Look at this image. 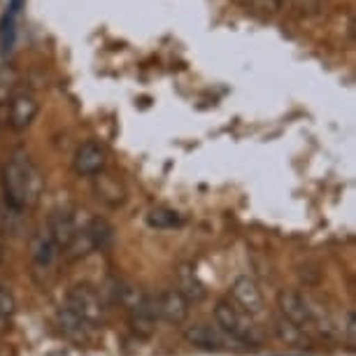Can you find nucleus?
Returning a JSON list of instances; mask_svg holds the SVG:
<instances>
[{
	"label": "nucleus",
	"mask_w": 356,
	"mask_h": 356,
	"mask_svg": "<svg viewBox=\"0 0 356 356\" xmlns=\"http://www.w3.org/2000/svg\"><path fill=\"white\" fill-rule=\"evenodd\" d=\"M231 293H233L235 303L243 307L247 314H252V317H261V314L266 312V298H264V293H261L257 280L250 277V275H240V277L233 282Z\"/></svg>",
	"instance_id": "1a4fd4ad"
},
{
	"label": "nucleus",
	"mask_w": 356,
	"mask_h": 356,
	"mask_svg": "<svg viewBox=\"0 0 356 356\" xmlns=\"http://www.w3.org/2000/svg\"><path fill=\"white\" fill-rule=\"evenodd\" d=\"M86 238L91 240L93 252H103L110 247L112 238H114V228L110 226V221L103 217H91L86 224H82Z\"/></svg>",
	"instance_id": "f3484780"
},
{
	"label": "nucleus",
	"mask_w": 356,
	"mask_h": 356,
	"mask_svg": "<svg viewBox=\"0 0 356 356\" xmlns=\"http://www.w3.org/2000/svg\"><path fill=\"white\" fill-rule=\"evenodd\" d=\"M277 307L282 317L293 321L296 326H307L312 321V307L307 305V300L293 289H282L277 293Z\"/></svg>",
	"instance_id": "ddd939ff"
},
{
	"label": "nucleus",
	"mask_w": 356,
	"mask_h": 356,
	"mask_svg": "<svg viewBox=\"0 0 356 356\" xmlns=\"http://www.w3.org/2000/svg\"><path fill=\"white\" fill-rule=\"evenodd\" d=\"M214 321L228 338H233L245 347H257L264 340L259 326L254 324V317L247 314L235 300H219L217 307H214Z\"/></svg>",
	"instance_id": "f03ea898"
},
{
	"label": "nucleus",
	"mask_w": 356,
	"mask_h": 356,
	"mask_svg": "<svg viewBox=\"0 0 356 356\" xmlns=\"http://www.w3.org/2000/svg\"><path fill=\"white\" fill-rule=\"evenodd\" d=\"M184 338L191 342L193 347L203 349V352H212V354H219V352H245V345L238 347L240 342H235L233 338L221 331V328H212L207 324H198V326H189L184 331Z\"/></svg>",
	"instance_id": "39448f33"
},
{
	"label": "nucleus",
	"mask_w": 356,
	"mask_h": 356,
	"mask_svg": "<svg viewBox=\"0 0 356 356\" xmlns=\"http://www.w3.org/2000/svg\"><path fill=\"white\" fill-rule=\"evenodd\" d=\"M58 247L56 243L51 240V235L44 231H38L35 235L31 238V261H33V268L38 273H47L56 266V259H58Z\"/></svg>",
	"instance_id": "4468645a"
},
{
	"label": "nucleus",
	"mask_w": 356,
	"mask_h": 356,
	"mask_svg": "<svg viewBox=\"0 0 356 356\" xmlns=\"http://www.w3.org/2000/svg\"><path fill=\"white\" fill-rule=\"evenodd\" d=\"M275 356H293V354H275Z\"/></svg>",
	"instance_id": "4be33fe9"
},
{
	"label": "nucleus",
	"mask_w": 356,
	"mask_h": 356,
	"mask_svg": "<svg viewBox=\"0 0 356 356\" xmlns=\"http://www.w3.org/2000/svg\"><path fill=\"white\" fill-rule=\"evenodd\" d=\"M189 305L191 303L177 291V289H168V291L156 296L159 319H163L172 326H182L184 321L189 319Z\"/></svg>",
	"instance_id": "f8f14e48"
},
{
	"label": "nucleus",
	"mask_w": 356,
	"mask_h": 356,
	"mask_svg": "<svg viewBox=\"0 0 356 356\" xmlns=\"http://www.w3.org/2000/svg\"><path fill=\"white\" fill-rule=\"evenodd\" d=\"M0 264H3V250H0Z\"/></svg>",
	"instance_id": "5701e85b"
},
{
	"label": "nucleus",
	"mask_w": 356,
	"mask_h": 356,
	"mask_svg": "<svg viewBox=\"0 0 356 356\" xmlns=\"http://www.w3.org/2000/svg\"><path fill=\"white\" fill-rule=\"evenodd\" d=\"M93 193H96V198L100 203L112 207V210L122 207L126 203V198H129V191H126L122 179L107 170H100L98 175H93Z\"/></svg>",
	"instance_id": "9d476101"
},
{
	"label": "nucleus",
	"mask_w": 356,
	"mask_h": 356,
	"mask_svg": "<svg viewBox=\"0 0 356 356\" xmlns=\"http://www.w3.org/2000/svg\"><path fill=\"white\" fill-rule=\"evenodd\" d=\"M15 312H17L15 296H12L8 289L0 286V333H5L10 328Z\"/></svg>",
	"instance_id": "aec40b11"
},
{
	"label": "nucleus",
	"mask_w": 356,
	"mask_h": 356,
	"mask_svg": "<svg viewBox=\"0 0 356 356\" xmlns=\"http://www.w3.org/2000/svg\"><path fill=\"white\" fill-rule=\"evenodd\" d=\"M275 333H277V338L282 342H286V345L291 347H305L307 345V335L303 331V326H296L293 321H289L284 317H280L275 321Z\"/></svg>",
	"instance_id": "a211bd4d"
},
{
	"label": "nucleus",
	"mask_w": 356,
	"mask_h": 356,
	"mask_svg": "<svg viewBox=\"0 0 356 356\" xmlns=\"http://www.w3.org/2000/svg\"><path fill=\"white\" fill-rule=\"evenodd\" d=\"M147 224L152 228H156V231H168V228H175L182 224V219H179V214L170 210V207H154L147 214Z\"/></svg>",
	"instance_id": "6ab92c4d"
},
{
	"label": "nucleus",
	"mask_w": 356,
	"mask_h": 356,
	"mask_svg": "<svg viewBox=\"0 0 356 356\" xmlns=\"http://www.w3.org/2000/svg\"><path fill=\"white\" fill-rule=\"evenodd\" d=\"M65 307L79 314L93 326H103L105 321V300L100 291H96L91 284H75L65 296Z\"/></svg>",
	"instance_id": "7ed1b4c3"
},
{
	"label": "nucleus",
	"mask_w": 356,
	"mask_h": 356,
	"mask_svg": "<svg viewBox=\"0 0 356 356\" xmlns=\"http://www.w3.org/2000/svg\"><path fill=\"white\" fill-rule=\"evenodd\" d=\"M3 196L12 210L22 212L26 207L38 205L44 189V179L38 165L24 149H15L3 165Z\"/></svg>",
	"instance_id": "f257e3e1"
},
{
	"label": "nucleus",
	"mask_w": 356,
	"mask_h": 356,
	"mask_svg": "<svg viewBox=\"0 0 356 356\" xmlns=\"http://www.w3.org/2000/svg\"><path fill=\"white\" fill-rule=\"evenodd\" d=\"M175 282H177V291L184 296L189 303H200V300L207 296V289L203 284V280L198 277L196 268L191 264H179L177 270H175Z\"/></svg>",
	"instance_id": "2eb2a0df"
},
{
	"label": "nucleus",
	"mask_w": 356,
	"mask_h": 356,
	"mask_svg": "<svg viewBox=\"0 0 356 356\" xmlns=\"http://www.w3.org/2000/svg\"><path fill=\"white\" fill-rule=\"evenodd\" d=\"M354 312H347V342L354 347Z\"/></svg>",
	"instance_id": "412c9836"
},
{
	"label": "nucleus",
	"mask_w": 356,
	"mask_h": 356,
	"mask_svg": "<svg viewBox=\"0 0 356 356\" xmlns=\"http://www.w3.org/2000/svg\"><path fill=\"white\" fill-rule=\"evenodd\" d=\"M156 321H159L156 296H145L143 303L129 310V326L138 338H152L156 333Z\"/></svg>",
	"instance_id": "9b49d317"
},
{
	"label": "nucleus",
	"mask_w": 356,
	"mask_h": 356,
	"mask_svg": "<svg viewBox=\"0 0 356 356\" xmlns=\"http://www.w3.org/2000/svg\"><path fill=\"white\" fill-rule=\"evenodd\" d=\"M107 291H110V296H112V303L122 305L126 312L143 303V298L147 296L140 286L131 284V282H122V280H112V284Z\"/></svg>",
	"instance_id": "dca6fc26"
},
{
	"label": "nucleus",
	"mask_w": 356,
	"mask_h": 356,
	"mask_svg": "<svg viewBox=\"0 0 356 356\" xmlns=\"http://www.w3.org/2000/svg\"><path fill=\"white\" fill-rule=\"evenodd\" d=\"M72 168L79 177H93L107 168V149L96 140H86L77 147L75 156H72Z\"/></svg>",
	"instance_id": "6e6552de"
},
{
	"label": "nucleus",
	"mask_w": 356,
	"mask_h": 356,
	"mask_svg": "<svg viewBox=\"0 0 356 356\" xmlns=\"http://www.w3.org/2000/svg\"><path fill=\"white\" fill-rule=\"evenodd\" d=\"M38 112H40V100L31 89L19 86V89H15L10 93V100H8V126H10V131H15V133L29 131L33 126V122L38 119Z\"/></svg>",
	"instance_id": "20e7f679"
},
{
	"label": "nucleus",
	"mask_w": 356,
	"mask_h": 356,
	"mask_svg": "<svg viewBox=\"0 0 356 356\" xmlns=\"http://www.w3.org/2000/svg\"><path fill=\"white\" fill-rule=\"evenodd\" d=\"M79 219H77V210L75 207H56L49 219H47V233L51 235V240L56 243L58 250H65L72 238L79 231Z\"/></svg>",
	"instance_id": "0eeeda50"
},
{
	"label": "nucleus",
	"mask_w": 356,
	"mask_h": 356,
	"mask_svg": "<svg viewBox=\"0 0 356 356\" xmlns=\"http://www.w3.org/2000/svg\"><path fill=\"white\" fill-rule=\"evenodd\" d=\"M56 319H58V328H61V333L70 342H75L77 347H91L93 342H96L98 333H100V326L89 324V321L82 319L79 314H75L70 307H65V305L58 310Z\"/></svg>",
	"instance_id": "423d86ee"
}]
</instances>
